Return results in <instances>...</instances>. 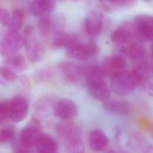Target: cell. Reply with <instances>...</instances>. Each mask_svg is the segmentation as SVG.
<instances>
[{"instance_id":"obj_23","label":"cell","mask_w":153,"mask_h":153,"mask_svg":"<svg viewBox=\"0 0 153 153\" xmlns=\"http://www.w3.org/2000/svg\"><path fill=\"white\" fill-rule=\"evenodd\" d=\"M76 42L75 38L70 34L62 33L54 37L51 41V45L54 47L62 48L68 47Z\"/></svg>"},{"instance_id":"obj_14","label":"cell","mask_w":153,"mask_h":153,"mask_svg":"<svg viewBox=\"0 0 153 153\" xmlns=\"http://www.w3.org/2000/svg\"><path fill=\"white\" fill-rule=\"evenodd\" d=\"M88 144L94 152H100L106 149L109 145V138L106 133L100 129H94L88 134Z\"/></svg>"},{"instance_id":"obj_11","label":"cell","mask_w":153,"mask_h":153,"mask_svg":"<svg viewBox=\"0 0 153 153\" xmlns=\"http://www.w3.org/2000/svg\"><path fill=\"white\" fill-rule=\"evenodd\" d=\"M134 24L136 34L140 39H153V17L146 15H139L135 19Z\"/></svg>"},{"instance_id":"obj_4","label":"cell","mask_w":153,"mask_h":153,"mask_svg":"<svg viewBox=\"0 0 153 153\" xmlns=\"http://www.w3.org/2000/svg\"><path fill=\"white\" fill-rule=\"evenodd\" d=\"M24 45L23 36L18 32L8 30L0 41V55L5 59L18 53Z\"/></svg>"},{"instance_id":"obj_19","label":"cell","mask_w":153,"mask_h":153,"mask_svg":"<svg viewBox=\"0 0 153 153\" xmlns=\"http://www.w3.org/2000/svg\"><path fill=\"white\" fill-rule=\"evenodd\" d=\"M37 27L41 37L47 40L53 30V21L50 17L43 15L39 17L37 22Z\"/></svg>"},{"instance_id":"obj_16","label":"cell","mask_w":153,"mask_h":153,"mask_svg":"<svg viewBox=\"0 0 153 153\" xmlns=\"http://www.w3.org/2000/svg\"><path fill=\"white\" fill-rule=\"evenodd\" d=\"M56 100L53 97L47 96L40 98L36 102L35 106V114L33 118L39 122L42 126L43 117H46V115L50 110L53 112V107Z\"/></svg>"},{"instance_id":"obj_32","label":"cell","mask_w":153,"mask_h":153,"mask_svg":"<svg viewBox=\"0 0 153 153\" xmlns=\"http://www.w3.org/2000/svg\"><path fill=\"white\" fill-rule=\"evenodd\" d=\"M106 153H125V152L120 149L114 148V149H111L107 151Z\"/></svg>"},{"instance_id":"obj_12","label":"cell","mask_w":153,"mask_h":153,"mask_svg":"<svg viewBox=\"0 0 153 153\" xmlns=\"http://www.w3.org/2000/svg\"><path fill=\"white\" fill-rule=\"evenodd\" d=\"M106 77H111L113 75L125 70L126 60L120 55H111L106 57L100 65Z\"/></svg>"},{"instance_id":"obj_20","label":"cell","mask_w":153,"mask_h":153,"mask_svg":"<svg viewBox=\"0 0 153 153\" xmlns=\"http://www.w3.org/2000/svg\"><path fill=\"white\" fill-rule=\"evenodd\" d=\"M5 65H8L16 72H22L28 67L26 58L22 54H16L13 56L5 59Z\"/></svg>"},{"instance_id":"obj_27","label":"cell","mask_w":153,"mask_h":153,"mask_svg":"<svg viewBox=\"0 0 153 153\" xmlns=\"http://www.w3.org/2000/svg\"><path fill=\"white\" fill-rule=\"evenodd\" d=\"M15 130L11 126H6L0 128V143L5 144L12 142L15 137Z\"/></svg>"},{"instance_id":"obj_35","label":"cell","mask_w":153,"mask_h":153,"mask_svg":"<svg viewBox=\"0 0 153 153\" xmlns=\"http://www.w3.org/2000/svg\"><path fill=\"white\" fill-rule=\"evenodd\" d=\"M145 1H146V2H148V1H150L151 0H145Z\"/></svg>"},{"instance_id":"obj_33","label":"cell","mask_w":153,"mask_h":153,"mask_svg":"<svg viewBox=\"0 0 153 153\" xmlns=\"http://www.w3.org/2000/svg\"><path fill=\"white\" fill-rule=\"evenodd\" d=\"M151 54H152V59H153V43L151 47Z\"/></svg>"},{"instance_id":"obj_22","label":"cell","mask_w":153,"mask_h":153,"mask_svg":"<svg viewBox=\"0 0 153 153\" xmlns=\"http://www.w3.org/2000/svg\"><path fill=\"white\" fill-rule=\"evenodd\" d=\"M84 28L86 32L89 35H98L102 31V22L100 19L96 16H89L85 20Z\"/></svg>"},{"instance_id":"obj_24","label":"cell","mask_w":153,"mask_h":153,"mask_svg":"<svg viewBox=\"0 0 153 153\" xmlns=\"http://www.w3.org/2000/svg\"><path fill=\"white\" fill-rule=\"evenodd\" d=\"M123 53L130 58L135 60H140L144 56L145 50L142 46L138 44L133 43L122 50Z\"/></svg>"},{"instance_id":"obj_30","label":"cell","mask_w":153,"mask_h":153,"mask_svg":"<svg viewBox=\"0 0 153 153\" xmlns=\"http://www.w3.org/2000/svg\"><path fill=\"white\" fill-rule=\"evenodd\" d=\"M11 14L6 9L0 8V23L2 25L7 26L8 25Z\"/></svg>"},{"instance_id":"obj_10","label":"cell","mask_w":153,"mask_h":153,"mask_svg":"<svg viewBox=\"0 0 153 153\" xmlns=\"http://www.w3.org/2000/svg\"><path fill=\"white\" fill-rule=\"evenodd\" d=\"M10 120L14 123H20L27 117L29 105L27 100L23 96H15L9 100Z\"/></svg>"},{"instance_id":"obj_15","label":"cell","mask_w":153,"mask_h":153,"mask_svg":"<svg viewBox=\"0 0 153 153\" xmlns=\"http://www.w3.org/2000/svg\"><path fill=\"white\" fill-rule=\"evenodd\" d=\"M127 145L136 153H151L153 146L142 134L134 133L128 139Z\"/></svg>"},{"instance_id":"obj_28","label":"cell","mask_w":153,"mask_h":153,"mask_svg":"<svg viewBox=\"0 0 153 153\" xmlns=\"http://www.w3.org/2000/svg\"><path fill=\"white\" fill-rule=\"evenodd\" d=\"M10 120L9 101L4 100L0 102V126L4 125Z\"/></svg>"},{"instance_id":"obj_8","label":"cell","mask_w":153,"mask_h":153,"mask_svg":"<svg viewBox=\"0 0 153 153\" xmlns=\"http://www.w3.org/2000/svg\"><path fill=\"white\" fill-rule=\"evenodd\" d=\"M78 113L76 103L69 99L56 100L53 107V114L62 120H69L75 118Z\"/></svg>"},{"instance_id":"obj_21","label":"cell","mask_w":153,"mask_h":153,"mask_svg":"<svg viewBox=\"0 0 153 153\" xmlns=\"http://www.w3.org/2000/svg\"><path fill=\"white\" fill-rule=\"evenodd\" d=\"M25 19V13L23 11L19 8L13 10L10 16L9 23L8 25L9 30L18 32L23 26Z\"/></svg>"},{"instance_id":"obj_9","label":"cell","mask_w":153,"mask_h":153,"mask_svg":"<svg viewBox=\"0 0 153 153\" xmlns=\"http://www.w3.org/2000/svg\"><path fill=\"white\" fill-rule=\"evenodd\" d=\"M97 44L90 41L85 44H79L76 41L66 48V54L71 58L75 59H86L97 53Z\"/></svg>"},{"instance_id":"obj_36","label":"cell","mask_w":153,"mask_h":153,"mask_svg":"<svg viewBox=\"0 0 153 153\" xmlns=\"http://www.w3.org/2000/svg\"><path fill=\"white\" fill-rule=\"evenodd\" d=\"M0 83H1V82H0Z\"/></svg>"},{"instance_id":"obj_29","label":"cell","mask_w":153,"mask_h":153,"mask_svg":"<svg viewBox=\"0 0 153 153\" xmlns=\"http://www.w3.org/2000/svg\"><path fill=\"white\" fill-rule=\"evenodd\" d=\"M13 151L14 153H30V149L26 148L19 140V139L13 141Z\"/></svg>"},{"instance_id":"obj_18","label":"cell","mask_w":153,"mask_h":153,"mask_svg":"<svg viewBox=\"0 0 153 153\" xmlns=\"http://www.w3.org/2000/svg\"><path fill=\"white\" fill-rule=\"evenodd\" d=\"M55 8L54 0H33L30 5L31 13L40 17L46 15Z\"/></svg>"},{"instance_id":"obj_13","label":"cell","mask_w":153,"mask_h":153,"mask_svg":"<svg viewBox=\"0 0 153 153\" xmlns=\"http://www.w3.org/2000/svg\"><path fill=\"white\" fill-rule=\"evenodd\" d=\"M103 109L107 112L115 115L123 116L130 112L131 108L129 103L119 99H108L103 101Z\"/></svg>"},{"instance_id":"obj_17","label":"cell","mask_w":153,"mask_h":153,"mask_svg":"<svg viewBox=\"0 0 153 153\" xmlns=\"http://www.w3.org/2000/svg\"><path fill=\"white\" fill-rule=\"evenodd\" d=\"M36 153H59L58 142L50 134L43 133L35 145Z\"/></svg>"},{"instance_id":"obj_31","label":"cell","mask_w":153,"mask_h":153,"mask_svg":"<svg viewBox=\"0 0 153 153\" xmlns=\"http://www.w3.org/2000/svg\"><path fill=\"white\" fill-rule=\"evenodd\" d=\"M111 3L115 4H118V5H123L127 4V2L131 1V0H108Z\"/></svg>"},{"instance_id":"obj_3","label":"cell","mask_w":153,"mask_h":153,"mask_svg":"<svg viewBox=\"0 0 153 153\" xmlns=\"http://www.w3.org/2000/svg\"><path fill=\"white\" fill-rule=\"evenodd\" d=\"M24 46L27 59L36 63L44 56L45 48L44 44L36 37L34 30L30 25H27L24 30Z\"/></svg>"},{"instance_id":"obj_7","label":"cell","mask_w":153,"mask_h":153,"mask_svg":"<svg viewBox=\"0 0 153 153\" xmlns=\"http://www.w3.org/2000/svg\"><path fill=\"white\" fill-rule=\"evenodd\" d=\"M59 70L63 78L68 82L75 84L84 79L85 66L72 62H62L59 64Z\"/></svg>"},{"instance_id":"obj_2","label":"cell","mask_w":153,"mask_h":153,"mask_svg":"<svg viewBox=\"0 0 153 153\" xmlns=\"http://www.w3.org/2000/svg\"><path fill=\"white\" fill-rule=\"evenodd\" d=\"M56 132L65 148L82 142V134L79 127L71 120H62L56 126Z\"/></svg>"},{"instance_id":"obj_25","label":"cell","mask_w":153,"mask_h":153,"mask_svg":"<svg viewBox=\"0 0 153 153\" xmlns=\"http://www.w3.org/2000/svg\"><path fill=\"white\" fill-rule=\"evenodd\" d=\"M18 78L17 72L7 65L0 66V82L1 83L11 82Z\"/></svg>"},{"instance_id":"obj_6","label":"cell","mask_w":153,"mask_h":153,"mask_svg":"<svg viewBox=\"0 0 153 153\" xmlns=\"http://www.w3.org/2000/svg\"><path fill=\"white\" fill-rule=\"evenodd\" d=\"M89 95L95 100L105 101L109 99L111 94L109 85L107 84L106 78L100 77L85 81Z\"/></svg>"},{"instance_id":"obj_34","label":"cell","mask_w":153,"mask_h":153,"mask_svg":"<svg viewBox=\"0 0 153 153\" xmlns=\"http://www.w3.org/2000/svg\"><path fill=\"white\" fill-rule=\"evenodd\" d=\"M4 0H0V5L2 4L3 2H4Z\"/></svg>"},{"instance_id":"obj_5","label":"cell","mask_w":153,"mask_h":153,"mask_svg":"<svg viewBox=\"0 0 153 153\" xmlns=\"http://www.w3.org/2000/svg\"><path fill=\"white\" fill-rule=\"evenodd\" d=\"M42 126L32 118L30 122L24 126L20 131L19 140L29 149L35 147L39 138L44 133L41 130Z\"/></svg>"},{"instance_id":"obj_1","label":"cell","mask_w":153,"mask_h":153,"mask_svg":"<svg viewBox=\"0 0 153 153\" xmlns=\"http://www.w3.org/2000/svg\"><path fill=\"white\" fill-rule=\"evenodd\" d=\"M109 85L111 91L120 96L128 95L137 87L131 72L126 70L111 76Z\"/></svg>"},{"instance_id":"obj_26","label":"cell","mask_w":153,"mask_h":153,"mask_svg":"<svg viewBox=\"0 0 153 153\" xmlns=\"http://www.w3.org/2000/svg\"><path fill=\"white\" fill-rule=\"evenodd\" d=\"M130 38V33L124 29H118L114 31L111 36L112 41L117 44H123L128 42Z\"/></svg>"}]
</instances>
